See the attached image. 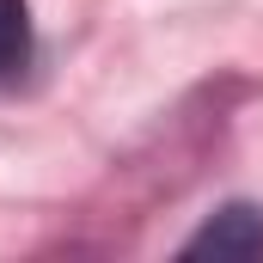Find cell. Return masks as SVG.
Instances as JSON below:
<instances>
[{
    "label": "cell",
    "mask_w": 263,
    "mask_h": 263,
    "mask_svg": "<svg viewBox=\"0 0 263 263\" xmlns=\"http://www.w3.org/2000/svg\"><path fill=\"white\" fill-rule=\"evenodd\" d=\"M184 257H263V214L245 208V202L220 208L196 239L184 245Z\"/></svg>",
    "instance_id": "cell-1"
},
{
    "label": "cell",
    "mask_w": 263,
    "mask_h": 263,
    "mask_svg": "<svg viewBox=\"0 0 263 263\" xmlns=\"http://www.w3.org/2000/svg\"><path fill=\"white\" fill-rule=\"evenodd\" d=\"M31 62V12L25 0H0V80H12Z\"/></svg>",
    "instance_id": "cell-2"
}]
</instances>
